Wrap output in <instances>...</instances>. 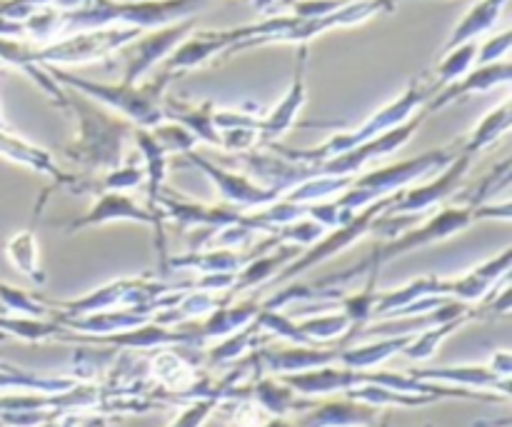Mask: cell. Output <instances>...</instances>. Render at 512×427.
I'll return each mask as SVG.
<instances>
[{"instance_id":"1","label":"cell","mask_w":512,"mask_h":427,"mask_svg":"<svg viewBox=\"0 0 512 427\" xmlns=\"http://www.w3.org/2000/svg\"><path fill=\"white\" fill-rule=\"evenodd\" d=\"M65 113L75 118V135L63 148L65 160L75 165L73 175L98 178L108 170L120 168L130 158L128 143H133V123L110 113L108 108L75 93V90H68V110Z\"/></svg>"},{"instance_id":"2","label":"cell","mask_w":512,"mask_h":427,"mask_svg":"<svg viewBox=\"0 0 512 427\" xmlns=\"http://www.w3.org/2000/svg\"><path fill=\"white\" fill-rule=\"evenodd\" d=\"M438 93V85H435L433 73H420L418 78L410 80L403 88V93L398 98H393L390 103H385L383 108L375 110L370 118H365L363 123L355 125V130H343V133H335L333 138H328L325 143H320L318 148H283L280 143H268L263 148L275 150L283 158L295 160V163L303 165H318L323 160L335 158L340 153H348V150L358 148L360 143H368V140L378 138V135L388 133V130L398 128V125L408 123L410 118L420 113L425 103H428L433 95Z\"/></svg>"},{"instance_id":"3","label":"cell","mask_w":512,"mask_h":427,"mask_svg":"<svg viewBox=\"0 0 512 427\" xmlns=\"http://www.w3.org/2000/svg\"><path fill=\"white\" fill-rule=\"evenodd\" d=\"M45 68L63 88L95 100L98 105L108 108L110 113L120 115L128 123H133L135 128L143 130H153L155 125L165 123L163 100L168 95V85L178 78V75L168 73L163 68V73L155 75L153 80H140V83L133 85L123 83V80H118V83H98V80L80 78V75L70 73L65 68H53V65H45Z\"/></svg>"},{"instance_id":"4","label":"cell","mask_w":512,"mask_h":427,"mask_svg":"<svg viewBox=\"0 0 512 427\" xmlns=\"http://www.w3.org/2000/svg\"><path fill=\"white\" fill-rule=\"evenodd\" d=\"M458 148L460 140L455 145H448V148L428 150V153L415 155V158L400 160V163L355 175L350 188L343 190L340 195H335V205L343 210L345 220H350L355 213L368 208V205L378 203V200L383 198H390V195H395L398 190L410 188V185L423 183V180H428L433 173H440V170L458 155Z\"/></svg>"},{"instance_id":"5","label":"cell","mask_w":512,"mask_h":427,"mask_svg":"<svg viewBox=\"0 0 512 427\" xmlns=\"http://www.w3.org/2000/svg\"><path fill=\"white\" fill-rule=\"evenodd\" d=\"M143 30L125 28V25H110V28L80 30V33L63 35L58 40H50L45 45H35L33 55L40 65H53V68H70V65L98 63L110 58L125 45L133 43Z\"/></svg>"},{"instance_id":"6","label":"cell","mask_w":512,"mask_h":427,"mask_svg":"<svg viewBox=\"0 0 512 427\" xmlns=\"http://www.w3.org/2000/svg\"><path fill=\"white\" fill-rule=\"evenodd\" d=\"M185 288H188V285H185ZM175 290H180V285L158 283V280L150 278H120L113 280V283H105L103 288L93 290V293L83 295V298L55 303V308H58L55 320L63 323V320L105 313V310L138 308V305L158 303L160 298H165L168 293H175Z\"/></svg>"},{"instance_id":"7","label":"cell","mask_w":512,"mask_h":427,"mask_svg":"<svg viewBox=\"0 0 512 427\" xmlns=\"http://www.w3.org/2000/svg\"><path fill=\"white\" fill-rule=\"evenodd\" d=\"M390 200H393V195L368 205V208L360 210V213H355L348 223H343L340 228H333V233H325L318 243H313L308 250H303L293 263L285 265L270 283H290V280L300 278V275H305L310 268H315V265L325 263V260L330 258H338L340 253H345V250L353 248L355 243H360L365 235H373V225L378 223L380 215L390 208Z\"/></svg>"},{"instance_id":"8","label":"cell","mask_w":512,"mask_h":427,"mask_svg":"<svg viewBox=\"0 0 512 427\" xmlns=\"http://www.w3.org/2000/svg\"><path fill=\"white\" fill-rule=\"evenodd\" d=\"M93 205L85 215L70 220L68 230L80 228H95V225H108V223H138L145 225L155 233V248H158L160 265L165 268L168 263V245H165V220L160 218L158 210L140 205L130 198L128 193H115V190H103V193L93 195Z\"/></svg>"},{"instance_id":"9","label":"cell","mask_w":512,"mask_h":427,"mask_svg":"<svg viewBox=\"0 0 512 427\" xmlns=\"http://www.w3.org/2000/svg\"><path fill=\"white\" fill-rule=\"evenodd\" d=\"M180 163H188L193 168H198L205 178L213 183L215 193L220 195L225 205L240 210V213H253V210L265 208V205L275 203L278 198H283V193L275 188H265L258 180L250 178L243 170H228L223 165L213 163L210 158L200 155L198 150H188V153L180 155Z\"/></svg>"},{"instance_id":"10","label":"cell","mask_w":512,"mask_h":427,"mask_svg":"<svg viewBox=\"0 0 512 427\" xmlns=\"http://www.w3.org/2000/svg\"><path fill=\"white\" fill-rule=\"evenodd\" d=\"M258 28L255 23L238 25V28H223V30H198L190 33L173 53L165 58L163 68L173 75H183L188 70H198L215 60L218 55H233L240 53L250 38H255Z\"/></svg>"},{"instance_id":"11","label":"cell","mask_w":512,"mask_h":427,"mask_svg":"<svg viewBox=\"0 0 512 427\" xmlns=\"http://www.w3.org/2000/svg\"><path fill=\"white\" fill-rule=\"evenodd\" d=\"M423 108L415 118H410L408 123L398 125V128L388 130V133L378 135V138L368 140V143H360L358 148L348 150V153H340L335 158L323 160L318 165H310V175H333V178H355V175L363 173L370 163L375 160L390 158L393 153H398L408 140L415 138V133L420 130V125L425 123Z\"/></svg>"},{"instance_id":"12","label":"cell","mask_w":512,"mask_h":427,"mask_svg":"<svg viewBox=\"0 0 512 427\" xmlns=\"http://www.w3.org/2000/svg\"><path fill=\"white\" fill-rule=\"evenodd\" d=\"M195 28V18H185L178 20V23L163 25V28H153V30H143L138 38L133 40L125 48L130 50L128 63H125L123 70V83H140V80L148 78V73L153 68H158L160 63H165L170 53L193 33Z\"/></svg>"},{"instance_id":"13","label":"cell","mask_w":512,"mask_h":427,"mask_svg":"<svg viewBox=\"0 0 512 427\" xmlns=\"http://www.w3.org/2000/svg\"><path fill=\"white\" fill-rule=\"evenodd\" d=\"M153 210H158L160 218L165 220V225L173 223L178 228H205V230H215L223 228V225L235 223L240 218V210L230 208V205L218 203V205H208V203H198V200L183 198L180 193H175L173 188L165 185L160 190V195L155 198Z\"/></svg>"},{"instance_id":"14","label":"cell","mask_w":512,"mask_h":427,"mask_svg":"<svg viewBox=\"0 0 512 427\" xmlns=\"http://www.w3.org/2000/svg\"><path fill=\"white\" fill-rule=\"evenodd\" d=\"M305 78H308V45H298V58H295L293 80H290L288 90L278 100V105L268 115H260L258 120L260 148L268 143H278L285 133H290L305 100H308V80Z\"/></svg>"},{"instance_id":"15","label":"cell","mask_w":512,"mask_h":427,"mask_svg":"<svg viewBox=\"0 0 512 427\" xmlns=\"http://www.w3.org/2000/svg\"><path fill=\"white\" fill-rule=\"evenodd\" d=\"M512 78V68L508 63V58L498 60V63H488V65H473V70L458 78L455 83H448L445 88H440L428 103L423 105V115L430 118V115L440 113L448 105L458 103V100L470 98V95L478 93H488V90L498 88V85H508Z\"/></svg>"},{"instance_id":"16","label":"cell","mask_w":512,"mask_h":427,"mask_svg":"<svg viewBox=\"0 0 512 427\" xmlns=\"http://www.w3.org/2000/svg\"><path fill=\"white\" fill-rule=\"evenodd\" d=\"M408 375L448 388L478 390V393H500L510 398V378H500L490 365H453V368H413Z\"/></svg>"},{"instance_id":"17","label":"cell","mask_w":512,"mask_h":427,"mask_svg":"<svg viewBox=\"0 0 512 427\" xmlns=\"http://www.w3.org/2000/svg\"><path fill=\"white\" fill-rule=\"evenodd\" d=\"M0 158L8 160V163L23 165V168L35 170V173L45 175V178L53 183V188H73L75 175L68 170L60 168L53 160V155L45 153L43 148L33 145L30 140L15 135L10 128H0Z\"/></svg>"},{"instance_id":"18","label":"cell","mask_w":512,"mask_h":427,"mask_svg":"<svg viewBox=\"0 0 512 427\" xmlns=\"http://www.w3.org/2000/svg\"><path fill=\"white\" fill-rule=\"evenodd\" d=\"M380 413L373 405L358 403L350 398H333L323 403L310 405L308 410L298 415V427H375Z\"/></svg>"},{"instance_id":"19","label":"cell","mask_w":512,"mask_h":427,"mask_svg":"<svg viewBox=\"0 0 512 427\" xmlns=\"http://www.w3.org/2000/svg\"><path fill=\"white\" fill-rule=\"evenodd\" d=\"M200 358H185L175 348H160L150 358V380L158 388L165 390V400L178 403L180 395L195 385V380L203 373H198Z\"/></svg>"},{"instance_id":"20","label":"cell","mask_w":512,"mask_h":427,"mask_svg":"<svg viewBox=\"0 0 512 427\" xmlns=\"http://www.w3.org/2000/svg\"><path fill=\"white\" fill-rule=\"evenodd\" d=\"M338 348H323V345H290V348H263L258 350L260 368H268L273 375H293L305 370L323 368V365H338Z\"/></svg>"},{"instance_id":"21","label":"cell","mask_w":512,"mask_h":427,"mask_svg":"<svg viewBox=\"0 0 512 427\" xmlns=\"http://www.w3.org/2000/svg\"><path fill=\"white\" fill-rule=\"evenodd\" d=\"M215 105L210 100L205 103H188L175 95H165L163 100V115L170 123H178L198 140V145H208V148L223 150V140H220L218 128H215Z\"/></svg>"},{"instance_id":"22","label":"cell","mask_w":512,"mask_h":427,"mask_svg":"<svg viewBox=\"0 0 512 427\" xmlns=\"http://www.w3.org/2000/svg\"><path fill=\"white\" fill-rule=\"evenodd\" d=\"M300 253H303V250L295 248V245H283V243L265 250V253H258L248 265H243V268L235 273L233 285H230V290L225 293L223 300L225 303H233V298H238V295L245 293V290L270 283V280H273L285 265L293 263Z\"/></svg>"},{"instance_id":"23","label":"cell","mask_w":512,"mask_h":427,"mask_svg":"<svg viewBox=\"0 0 512 427\" xmlns=\"http://www.w3.org/2000/svg\"><path fill=\"white\" fill-rule=\"evenodd\" d=\"M508 3L510 0H478V3L458 20V25L453 28L450 38L445 40L443 53H448V50L458 48V45L463 43H473L480 35L490 33V30L498 25L500 15L505 13Z\"/></svg>"},{"instance_id":"24","label":"cell","mask_w":512,"mask_h":427,"mask_svg":"<svg viewBox=\"0 0 512 427\" xmlns=\"http://www.w3.org/2000/svg\"><path fill=\"white\" fill-rule=\"evenodd\" d=\"M263 310V305L258 300H245V303L233 305V303H220L218 308L210 315H205L203 323H198V333L203 338V343L208 340H220L228 338V335L238 333L245 325L253 323L258 318V313Z\"/></svg>"},{"instance_id":"25","label":"cell","mask_w":512,"mask_h":427,"mask_svg":"<svg viewBox=\"0 0 512 427\" xmlns=\"http://www.w3.org/2000/svg\"><path fill=\"white\" fill-rule=\"evenodd\" d=\"M410 338H413V333L388 335V338H380L375 340V343L355 345V348L343 345L338 355V365L350 370H375L383 363H388L393 355L403 353V348L410 343Z\"/></svg>"},{"instance_id":"26","label":"cell","mask_w":512,"mask_h":427,"mask_svg":"<svg viewBox=\"0 0 512 427\" xmlns=\"http://www.w3.org/2000/svg\"><path fill=\"white\" fill-rule=\"evenodd\" d=\"M5 258H8V263L13 265L20 275H25L30 283H45V270L40 268V250L35 228H23L15 235H10L8 243H5Z\"/></svg>"},{"instance_id":"27","label":"cell","mask_w":512,"mask_h":427,"mask_svg":"<svg viewBox=\"0 0 512 427\" xmlns=\"http://www.w3.org/2000/svg\"><path fill=\"white\" fill-rule=\"evenodd\" d=\"M473 320H478V318H475V308H470L468 315H460V318L448 320V323H440V325H433V328L420 330L418 335H413V338H410V343L405 345L403 353L400 355H405L408 360H415V363L430 360L435 353H438V348L450 338V335L458 333L463 325L473 323Z\"/></svg>"},{"instance_id":"28","label":"cell","mask_w":512,"mask_h":427,"mask_svg":"<svg viewBox=\"0 0 512 427\" xmlns=\"http://www.w3.org/2000/svg\"><path fill=\"white\" fill-rule=\"evenodd\" d=\"M510 120H512L510 100H503L498 108L490 110V113L485 115V118L480 120L478 125H475V130L468 135V138L460 140V148H463L465 153H470V155H475V158H478L483 150L493 148V145L498 143V140L503 138L505 133H508Z\"/></svg>"},{"instance_id":"29","label":"cell","mask_w":512,"mask_h":427,"mask_svg":"<svg viewBox=\"0 0 512 427\" xmlns=\"http://www.w3.org/2000/svg\"><path fill=\"white\" fill-rule=\"evenodd\" d=\"M263 330L258 328V323L245 325L243 330L238 333L228 335V338H220V343L215 348H210L205 353V363L208 365H228V363H238L240 358H245L248 353H253V348L258 343H263Z\"/></svg>"},{"instance_id":"30","label":"cell","mask_w":512,"mask_h":427,"mask_svg":"<svg viewBox=\"0 0 512 427\" xmlns=\"http://www.w3.org/2000/svg\"><path fill=\"white\" fill-rule=\"evenodd\" d=\"M298 328L303 330L305 338H310L313 343H330V340H343L340 345H345V340L353 335L355 325L350 323L348 315L343 310H330V313H318L313 318L300 320Z\"/></svg>"},{"instance_id":"31","label":"cell","mask_w":512,"mask_h":427,"mask_svg":"<svg viewBox=\"0 0 512 427\" xmlns=\"http://www.w3.org/2000/svg\"><path fill=\"white\" fill-rule=\"evenodd\" d=\"M353 178H333V175H310L308 180L298 183L283 195L290 203H320V200H330L340 195L343 190L350 188Z\"/></svg>"},{"instance_id":"32","label":"cell","mask_w":512,"mask_h":427,"mask_svg":"<svg viewBox=\"0 0 512 427\" xmlns=\"http://www.w3.org/2000/svg\"><path fill=\"white\" fill-rule=\"evenodd\" d=\"M475 55H478V43H475V40L473 43H463V45H458V48L443 53L440 63L430 70V73H433L435 85H438V90L445 88L448 83H455L458 78H463L468 70H473Z\"/></svg>"},{"instance_id":"33","label":"cell","mask_w":512,"mask_h":427,"mask_svg":"<svg viewBox=\"0 0 512 427\" xmlns=\"http://www.w3.org/2000/svg\"><path fill=\"white\" fill-rule=\"evenodd\" d=\"M0 305L8 310V315H23V318H48L53 313L38 298L28 295L25 290L3 283V280H0Z\"/></svg>"},{"instance_id":"34","label":"cell","mask_w":512,"mask_h":427,"mask_svg":"<svg viewBox=\"0 0 512 427\" xmlns=\"http://www.w3.org/2000/svg\"><path fill=\"white\" fill-rule=\"evenodd\" d=\"M325 233H328V230H325L323 225L315 223L313 218H308V215H305V218H300V220H295V223L283 225V228L275 230V238H278L283 245H295V248L305 250V248H310L313 243H318Z\"/></svg>"},{"instance_id":"35","label":"cell","mask_w":512,"mask_h":427,"mask_svg":"<svg viewBox=\"0 0 512 427\" xmlns=\"http://www.w3.org/2000/svg\"><path fill=\"white\" fill-rule=\"evenodd\" d=\"M185 408L180 410L178 418L170 423V427H203L220 410L223 400L220 398H195L183 403Z\"/></svg>"},{"instance_id":"36","label":"cell","mask_w":512,"mask_h":427,"mask_svg":"<svg viewBox=\"0 0 512 427\" xmlns=\"http://www.w3.org/2000/svg\"><path fill=\"white\" fill-rule=\"evenodd\" d=\"M512 48V33L503 30V33H495L485 40L483 45H478V55H475V65H488L498 63V60L508 58Z\"/></svg>"},{"instance_id":"37","label":"cell","mask_w":512,"mask_h":427,"mask_svg":"<svg viewBox=\"0 0 512 427\" xmlns=\"http://www.w3.org/2000/svg\"><path fill=\"white\" fill-rule=\"evenodd\" d=\"M345 3H350V0H293V3H290V15L305 20L325 18V15L343 8Z\"/></svg>"},{"instance_id":"38","label":"cell","mask_w":512,"mask_h":427,"mask_svg":"<svg viewBox=\"0 0 512 427\" xmlns=\"http://www.w3.org/2000/svg\"><path fill=\"white\" fill-rule=\"evenodd\" d=\"M490 368H493V373H498L500 378H510L512 375V355L508 350H498V353L490 358Z\"/></svg>"},{"instance_id":"39","label":"cell","mask_w":512,"mask_h":427,"mask_svg":"<svg viewBox=\"0 0 512 427\" xmlns=\"http://www.w3.org/2000/svg\"><path fill=\"white\" fill-rule=\"evenodd\" d=\"M263 427H298V425L288 418H268V423H265Z\"/></svg>"},{"instance_id":"40","label":"cell","mask_w":512,"mask_h":427,"mask_svg":"<svg viewBox=\"0 0 512 427\" xmlns=\"http://www.w3.org/2000/svg\"><path fill=\"white\" fill-rule=\"evenodd\" d=\"M0 68H3V65H0ZM0 128H8V123H5V118H3V110H0Z\"/></svg>"},{"instance_id":"41","label":"cell","mask_w":512,"mask_h":427,"mask_svg":"<svg viewBox=\"0 0 512 427\" xmlns=\"http://www.w3.org/2000/svg\"><path fill=\"white\" fill-rule=\"evenodd\" d=\"M390 3H393L395 8H398V5H400V3H405V0H390Z\"/></svg>"},{"instance_id":"42","label":"cell","mask_w":512,"mask_h":427,"mask_svg":"<svg viewBox=\"0 0 512 427\" xmlns=\"http://www.w3.org/2000/svg\"><path fill=\"white\" fill-rule=\"evenodd\" d=\"M380 427H388V425H385V423H383V425H380Z\"/></svg>"}]
</instances>
